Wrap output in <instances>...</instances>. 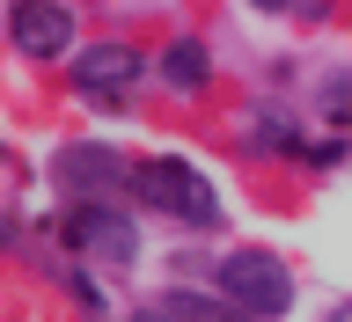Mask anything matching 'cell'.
Wrapping results in <instances>:
<instances>
[{"mask_svg": "<svg viewBox=\"0 0 352 322\" xmlns=\"http://www.w3.org/2000/svg\"><path fill=\"white\" fill-rule=\"evenodd\" d=\"M169 308H176V315H184V322H235V315H228V308L198 301V293H169Z\"/></svg>", "mask_w": 352, "mask_h": 322, "instance_id": "8", "label": "cell"}, {"mask_svg": "<svg viewBox=\"0 0 352 322\" xmlns=\"http://www.w3.org/2000/svg\"><path fill=\"white\" fill-rule=\"evenodd\" d=\"M132 322H184V315H176V308L162 301V308H132Z\"/></svg>", "mask_w": 352, "mask_h": 322, "instance_id": "10", "label": "cell"}, {"mask_svg": "<svg viewBox=\"0 0 352 322\" xmlns=\"http://www.w3.org/2000/svg\"><path fill=\"white\" fill-rule=\"evenodd\" d=\"M323 322H352V308H330V315H323Z\"/></svg>", "mask_w": 352, "mask_h": 322, "instance_id": "12", "label": "cell"}, {"mask_svg": "<svg viewBox=\"0 0 352 322\" xmlns=\"http://www.w3.org/2000/svg\"><path fill=\"white\" fill-rule=\"evenodd\" d=\"M162 81L176 88V95H198V88H206V44H169V51H162Z\"/></svg>", "mask_w": 352, "mask_h": 322, "instance_id": "6", "label": "cell"}, {"mask_svg": "<svg viewBox=\"0 0 352 322\" xmlns=\"http://www.w3.org/2000/svg\"><path fill=\"white\" fill-rule=\"evenodd\" d=\"M132 81H140V51L132 44H96V51L74 59V88H81L88 103H118Z\"/></svg>", "mask_w": 352, "mask_h": 322, "instance_id": "5", "label": "cell"}, {"mask_svg": "<svg viewBox=\"0 0 352 322\" xmlns=\"http://www.w3.org/2000/svg\"><path fill=\"white\" fill-rule=\"evenodd\" d=\"M8 30H15V51L59 59L66 37H74V15H66V0H15V8H8Z\"/></svg>", "mask_w": 352, "mask_h": 322, "instance_id": "3", "label": "cell"}, {"mask_svg": "<svg viewBox=\"0 0 352 322\" xmlns=\"http://www.w3.org/2000/svg\"><path fill=\"white\" fill-rule=\"evenodd\" d=\"M220 293H228L242 315H286L294 279H286V264L272 257V249H235V257H220Z\"/></svg>", "mask_w": 352, "mask_h": 322, "instance_id": "2", "label": "cell"}, {"mask_svg": "<svg viewBox=\"0 0 352 322\" xmlns=\"http://www.w3.org/2000/svg\"><path fill=\"white\" fill-rule=\"evenodd\" d=\"M132 191L147 198V205H162V213L191 220V227H213V220H220L213 183H206L191 161H140V169H132Z\"/></svg>", "mask_w": 352, "mask_h": 322, "instance_id": "1", "label": "cell"}, {"mask_svg": "<svg viewBox=\"0 0 352 322\" xmlns=\"http://www.w3.org/2000/svg\"><path fill=\"white\" fill-rule=\"evenodd\" d=\"M257 8H264V15H286V8H294V0H257Z\"/></svg>", "mask_w": 352, "mask_h": 322, "instance_id": "11", "label": "cell"}, {"mask_svg": "<svg viewBox=\"0 0 352 322\" xmlns=\"http://www.w3.org/2000/svg\"><path fill=\"white\" fill-rule=\"evenodd\" d=\"M323 110L338 117V125H352V81H330L323 88Z\"/></svg>", "mask_w": 352, "mask_h": 322, "instance_id": "9", "label": "cell"}, {"mask_svg": "<svg viewBox=\"0 0 352 322\" xmlns=\"http://www.w3.org/2000/svg\"><path fill=\"white\" fill-rule=\"evenodd\" d=\"M66 242H74V249H88V257H103V264H132V257H140L132 220L110 213V205H81V213L66 220Z\"/></svg>", "mask_w": 352, "mask_h": 322, "instance_id": "4", "label": "cell"}, {"mask_svg": "<svg viewBox=\"0 0 352 322\" xmlns=\"http://www.w3.org/2000/svg\"><path fill=\"white\" fill-rule=\"evenodd\" d=\"M110 176H118L110 147H66L59 154V183H110Z\"/></svg>", "mask_w": 352, "mask_h": 322, "instance_id": "7", "label": "cell"}]
</instances>
